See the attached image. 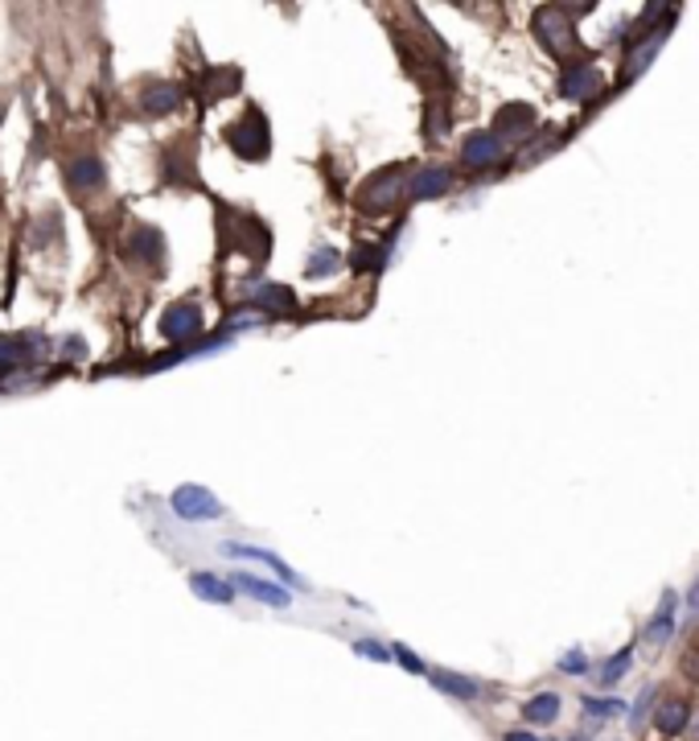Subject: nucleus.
Returning <instances> with one entry per match:
<instances>
[{
    "label": "nucleus",
    "instance_id": "obj_6",
    "mask_svg": "<svg viewBox=\"0 0 699 741\" xmlns=\"http://www.w3.org/2000/svg\"><path fill=\"white\" fill-rule=\"evenodd\" d=\"M395 182H400V169H383L379 178H370L367 194H363V206L367 210H387L395 203Z\"/></svg>",
    "mask_w": 699,
    "mask_h": 741
},
{
    "label": "nucleus",
    "instance_id": "obj_17",
    "mask_svg": "<svg viewBox=\"0 0 699 741\" xmlns=\"http://www.w3.org/2000/svg\"><path fill=\"white\" fill-rule=\"evenodd\" d=\"M683 717H687V704H683V701H666V708H659V729L675 733V729H683Z\"/></svg>",
    "mask_w": 699,
    "mask_h": 741
},
{
    "label": "nucleus",
    "instance_id": "obj_25",
    "mask_svg": "<svg viewBox=\"0 0 699 741\" xmlns=\"http://www.w3.org/2000/svg\"><path fill=\"white\" fill-rule=\"evenodd\" d=\"M511 741H535V738H527V733H511Z\"/></svg>",
    "mask_w": 699,
    "mask_h": 741
},
{
    "label": "nucleus",
    "instance_id": "obj_3",
    "mask_svg": "<svg viewBox=\"0 0 699 741\" xmlns=\"http://www.w3.org/2000/svg\"><path fill=\"white\" fill-rule=\"evenodd\" d=\"M173 511L182 519H203V515H222V502L203 490V486H182L177 495H173Z\"/></svg>",
    "mask_w": 699,
    "mask_h": 741
},
{
    "label": "nucleus",
    "instance_id": "obj_10",
    "mask_svg": "<svg viewBox=\"0 0 699 741\" xmlns=\"http://www.w3.org/2000/svg\"><path fill=\"white\" fill-rule=\"evenodd\" d=\"M449 185H453V173H449V169H420L416 182H412V194H416V198H441Z\"/></svg>",
    "mask_w": 699,
    "mask_h": 741
},
{
    "label": "nucleus",
    "instance_id": "obj_5",
    "mask_svg": "<svg viewBox=\"0 0 699 741\" xmlns=\"http://www.w3.org/2000/svg\"><path fill=\"white\" fill-rule=\"evenodd\" d=\"M564 95L568 99H592V95L601 92V74H597V66H589V62H572L568 71H564Z\"/></svg>",
    "mask_w": 699,
    "mask_h": 741
},
{
    "label": "nucleus",
    "instance_id": "obj_9",
    "mask_svg": "<svg viewBox=\"0 0 699 741\" xmlns=\"http://www.w3.org/2000/svg\"><path fill=\"white\" fill-rule=\"evenodd\" d=\"M140 104H145V111H152V116H165V111H173L182 104V87H173V83H152V87H145Z\"/></svg>",
    "mask_w": 699,
    "mask_h": 741
},
{
    "label": "nucleus",
    "instance_id": "obj_8",
    "mask_svg": "<svg viewBox=\"0 0 699 741\" xmlns=\"http://www.w3.org/2000/svg\"><path fill=\"white\" fill-rule=\"evenodd\" d=\"M461 157H465V166H490V161H498L502 157V141H498V132L494 136H469L465 141V148H461Z\"/></svg>",
    "mask_w": 699,
    "mask_h": 741
},
{
    "label": "nucleus",
    "instance_id": "obj_16",
    "mask_svg": "<svg viewBox=\"0 0 699 741\" xmlns=\"http://www.w3.org/2000/svg\"><path fill=\"white\" fill-rule=\"evenodd\" d=\"M17 363H25V342H21V333L13 338V333H0V370L17 367Z\"/></svg>",
    "mask_w": 699,
    "mask_h": 741
},
{
    "label": "nucleus",
    "instance_id": "obj_11",
    "mask_svg": "<svg viewBox=\"0 0 699 741\" xmlns=\"http://www.w3.org/2000/svg\"><path fill=\"white\" fill-rule=\"evenodd\" d=\"M235 585H240L243 593H252L256 602H268V606H289V593L277 590V585H268V581H256V576L240 573L235 576Z\"/></svg>",
    "mask_w": 699,
    "mask_h": 741
},
{
    "label": "nucleus",
    "instance_id": "obj_20",
    "mask_svg": "<svg viewBox=\"0 0 699 741\" xmlns=\"http://www.w3.org/2000/svg\"><path fill=\"white\" fill-rule=\"evenodd\" d=\"M671 610H675V597H666V602H663V610H659L654 627H650V643H663V639H671Z\"/></svg>",
    "mask_w": 699,
    "mask_h": 741
},
{
    "label": "nucleus",
    "instance_id": "obj_15",
    "mask_svg": "<svg viewBox=\"0 0 699 741\" xmlns=\"http://www.w3.org/2000/svg\"><path fill=\"white\" fill-rule=\"evenodd\" d=\"M189 585H194V593H198V597H206V602H231V590L222 585L219 576L194 573V581H189Z\"/></svg>",
    "mask_w": 699,
    "mask_h": 741
},
{
    "label": "nucleus",
    "instance_id": "obj_7",
    "mask_svg": "<svg viewBox=\"0 0 699 741\" xmlns=\"http://www.w3.org/2000/svg\"><path fill=\"white\" fill-rule=\"evenodd\" d=\"M128 252L132 259H140V264H157L161 252H165V243H161V231H152V227H136L128 240Z\"/></svg>",
    "mask_w": 699,
    "mask_h": 741
},
{
    "label": "nucleus",
    "instance_id": "obj_24",
    "mask_svg": "<svg viewBox=\"0 0 699 741\" xmlns=\"http://www.w3.org/2000/svg\"><path fill=\"white\" fill-rule=\"evenodd\" d=\"M358 651H363V655H370V659H387L379 643H358Z\"/></svg>",
    "mask_w": 699,
    "mask_h": 741
},
{
    "label": "nucleus",
    "instance_id": "obj_4",
    "mask_svg": "<svg viewBox=\"0 0 699 741\" xmlns=\"http://www.w3.org/2000/svg\"><path fill=\"white\" fill-rule=\"evenodd\" d=\"M66 182H71L74 194H95V190H103V182H108L103 161H99V157H78V161L66 166Z\"/></svg>",
    "mask_w": 699,
    "mask_h": 741
},
{
    "label": "nucleus",
    "instance_id": "obj_23",
    "mask_svg": "<svg viewBox=\"0 0 699 741\" xmlns=\"http://www.w3.org/2000/svg\"><path fill=\"white\" fill-rule=\"evenodd\" d=\"M585 708H589V713H597V717H613V713H622V704H613V701H589L585 704Z\"/></svg>",
    "mask_w": 699,
    "mask_h": 741
},
{
    "label": "nucleus",
    "instance_id": "obj_1",
    "mask_svg": "<svg viewBox=\"0 0 699 741\" xmlns=\"http://www.w3.org/2000/svg\"><path fill=\"white\" fill-rule=\"evenodd\" d=\"M226 141H231V148L240 153L243 161H259L263 153H268V124H263V116H259L256 108L243 116L240 124H231V132H226Z\"/></svg>",
    "mask_w": 699,
    "mask_h": 741
},
{
    "label": "nucleus",
    "instance_id": "obj_13",
    "mask_svg": "<svg viewBox=\"0 0 699 741\" xmlns=\"http://www.w3.org/2000/svg\"><path fill=\"white\" fill-rule=\"evenodd\" d=\"M494 124H498V132H527L535 124V111L531 108H502Z\"/></svg>",
    "mask_w": 699,
    "mask_h": 741
},
{
    "label": "nucleus",
    "instance_id": "obj_22",
    "mask_svg": "<svg viewBox=\"0 0 699 741\" xmlns=\"http://www.w3.org/2000/svg\"><path fill=\"white\" fill-rule=\"evenodd\" d=\"M626 667H629V651H622V655H617V659L605 667V684H613V680H617V676H622Z\"/></svg>",
    "mask_w": 699,
    "mask_h": 741
},
{
    "label": "nucleus",
    "instance_id": "obj_19",
    "mask_svg": "<svg viewBox=\"0 0 699 741\" xmlns=\"http://www.w3.org/2000/svg\"><path fill=\"white\" fill-rule=\"evenodd\" d=\"M432 680L444 684V692H453V696H478V684H474V680H461V676H449V671H437Z\"/></svg>",
    "mask_w": 699,
    "mask_h": 741
},
{
    "label": "nucleus",
    "instance_id": "obj_26",
    "mask_svg": "<svg viewBox=\"0 0 699 741\" xmlns=\"http://www.w3.org/2000/svg\"><path fill=\"white\" fill-rule=\"evenodd\" d=\"M0 120H4V99H0Z\"/></svg>",
    "mask_w": 699,
    "mask_h": 741
},
{
    "label": "nucleus",
    "instance_id": "obj_2",
    "mask_svg": "<svg viewBox=\"0 0 699 741\" xmlns=\"http://www.w3.org/2000/svg\"><path fill=\"white\" fill-rule=\"evenodd\" d=\"M198 330H203V309H198L194 301H177V305H169L165 317H161V333H165L169 342H185V338H194Z\"/></svg>",
    "mask_w": 699,
    "mask_h": 741
},
{
    "label": "nucleus",
    "instance_id": "obj_21",
    "mask_svg": "<svg viewBox=\"0 0 699 741\" xmlns=\"http://www.w3.org/2000/svg\"><path fill=\"white\" fill-rule=\"evenodd\" d=\"M314 259H317V264H309V277H326L333 264H338V252H330V247H326V252H317Z\"/></svg>",
    "mask_w": 699,
    "mask_h": 741
},
{
    "label": "nucleus",
    "instance_id": "obj_12",
    "mask_svg": "<svg viewBox=\"0 0 699 741\" xmlns=\"http://www.w3.org/2000/svg\"><path fill=\"white\" fill-rule=\"evenodd\" d=\"M235 87H240V71H210L203 78V99L206 104H214V99L231 95Z\"/></svg>",
    "mask_w": 699,
    "mask_h": 741
},
{
    "label": "nucleus",
    "instance_id": "obj_14",
    "mask_svg": "<svg viewBox=\"0 0 699 741\" xmlns=\"http://www.w3.org/2000/svg\"><path fill=\"white\" fill-rule=\"evenodd\" d=\"M256 301L263 305V309H272V314H289V309L296 305V296L289 293V289H280V284H268V289H259Z\"/></svg>",
    "mask_w": 699,
    "mask_h": 741
},
{
    "label": "nucleus",
    "instance_id": "obj_18",
    "mask_svg": "<svg viewBox=\"0 0 699 741\" xmlns=\"http://www.w3.org/2000/svg\"><path fill=\"white\" fill-rule=\"evenodd\" d=\"M555 708H560V701H555L552 692H548V696H539V701H531V704H527V721H535V725L552 721V717H555Z\"/></svg>",
    "mask_w": 699,
    "mask_h": 741
}]
</instances>
